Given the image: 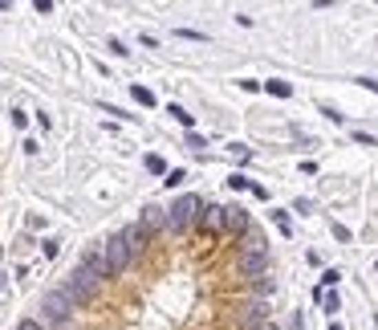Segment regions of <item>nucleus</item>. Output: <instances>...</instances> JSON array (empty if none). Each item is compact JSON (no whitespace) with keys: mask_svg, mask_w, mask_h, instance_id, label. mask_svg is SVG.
Wrapping results in <instances>:
<instances>
[{"mask_svg":"<svg viewBox=\"0 0 378 330\" xmlns=\"http://www.w3.org/2000/svg\"><path fill=\"white\" fill-rule=\"evenodd\" d=\"M102 253H106V269H110V278H118V274H126V265L134 261V253L126 249V240H123V236L106 240V245H102Z\"/></svg>","mask_w":378,"mask_h":330,"instance_id":"obj_4","label":"nucleus"},{"mask_svg":"<svg viewBox=\"0 0 378 330\" xmlns=\"http://www.w3.org/2000/svg\"><path fill=\"white\" fill-rule=\"evenodd\" d=\"M249 330H277L273 322H256V327H249Z\"/></svg>","mask_w":378,"mask_h":330,"instance_id":"obj_26","label":"nucleus"},{"mask_svg":"<svg viewBox=\"0 0 378 330\" xmlns=\"http://www.w3.org/2000/svg\"><path fill=\"white\" fill-rule=\"evenodd\" d=\"M179 37L183 41H204V33H196V29H179Z\"/></svg>","mask_w":378,"mask_h":330,"instance_id":"obj_19","label":"nucleus"},{"mask_svg":"<svg viewBox=\"0 0 378 330\" xmlns=\"http://www.w3.org/2000/svg\"><path fill=\"white\" fill-rule=\"evenodd\" d=\"M61 293L70 298V306H90V302H94V293H98V278H90L85 269H78L70 282L61 285Z\"/></svg>","mask_w":378,"mask_h":330,"instance_id":"obj_3","label":"nucleus"},{"mask_svg":"<svg viewBox=\"0 0 378 330\" xmlns=\"http://www.w3.org/2000/svg\"><path fill=\"white\" fill-rule=\"evenodd\" d=\"M82 269L90 278H110V269H106V253H102V245H94V249H85L82 257Z\"/></svg>","mask_w":378,"mask_h":330,"instance_id":"obj_7","label":"nucleus"},{"mask_svg":"<svg viewBox=\"0 0 378 330\" xmlns=\"http://www.w3.org/2000/svg\"><path fill=\"white\" fill-rule=\"evenodd\" d=\"M337 278H342L337 269H326V274H322V285H337Z\"/></svg>","mask_w":378,"mask_h":330,"instance_id":"obj_22","label":"nucleus"},{"mask_svg":"<svg viewBox=\"0 0 378 330\" xmlns=\"http://www.w3.org/2000/svg\"><path fill=\"white\" fill-rule=\"evenodd\" d=\"M41 249H45V257H57V249H61V240H45Z\"/></svg>","mask_w":378,"mask_h":330,"instance_id":"obj_20","label":"nucleus"},{"mask_svg":"<svg viewBox=\"0 0 378 330\" xmlns=\"http://www.w3.org/2000/svg\"><path fill=\"white\" fill-rule=\"evenodd\" d=\"M147 172H155V176H163V172H167V163H163L159 155H147Z\"/></svg>","mask_w":378,"mask_h":330,"instance_id":"obj_15","label":"nucleus"},{"mask_svg":"<svg viewBox=\"0 0 378 330\" xmlns=\"http://www.w3.org/2000/svg\"><path fill=\"white\" fill-rule=\"evenodd\" d=\"M37 322H41L45 330H70L74 327V306H70V298H65L61 289H49V293L41 298Z\"/></svg>","mask_w":378,"mask_h":330,"instance_id":"obj_1","label":"nucleus"},{"mask_svg":"<svg viewBox=\"0 0 378 330\" xmlns=\"http://www.w3.org/2000/svg\"><path fill=\"white\" fill-rule=\"evenodd\" d=\"M330 330H342V327H337V322H330Z\"/></svg>","mask_w":378,"mask_h":330,"instance_id":"obj_27","label":"nucleus"},{"mask_svg":"<svg viewBox=\"0 0 378 330\" xmlns=\"http://www.w3.org/2000/svg\"><path fill=\"white\" fill-rule=\"evenodd\" d=\"M317 302H322V306H326L330 314H334L337 306H342V302H337V293H322V289H317Z\"/></svg>","mask_w":378,"mask_h":330,"instance_id":"obj_14","label":"nucleus"},{"mask_svg":"<svg viewBox=\"0 0 378 330\" xmlns=\"http://www.w3.org/2000/svg\"><path fill=\"white\" fill-rule=\"evenodd\" d=\"M138 225H143V233H147V236L163 233V229H167V208H147Z\"/></svg>","mask_w":378,"mask_h":330,"instance_id":"obj_8","label":"nucleus"},{"mask_svg":"<svg viewBox=\"0 0 378 330\" xmlns=\"http://www.w3.org/2000/svg\"><path fill=\"white\" fill-rule=\"evenodd\" d=\"M167 114H175V118H179L183 127H191V123H196V114H187L183 106H167Z\"/></svg>","mask_w":378,"mask_h":330,"instance_id":"obj_13","label":"nucleus"},{"mask_svg":"<svg viewBox=\"0 0 378 330\" xmlns=\"http://www.w3.org/2000/svg\"><path fill=\"white\" fill-rule=\"evenodd\" d=\"M200 233L208 236H224V204H204V212H200V225H196Z\"/></svg>","mask_w":378,"mask_h":330,"instance_id":"obj_5","label":"nucleus"},{"mask_svg":"<svg viewBox=\"0 0 378 330\" xmlns=\"http://www.w3.org/2000/svg\"><path fill=\"white\" fill-rule=\"evenodd\" d=\"M183 180H187V176H183V172H179V167H175V172H167V188H179V184H183Z\"/></svg>","mask_w":378,"mask_h":330,"instance_id":"obj_18","label":"nucleus"},{"mask_svg":"<svg viewBox=\"0 0 378 330\" xmlns=\"http://www.w3.org/2000/svg\"><path fill=\"white\" fill-rule=\"evenodd\" d=\"M264 265H269V253H240V269L256 278V274H264Z\"/></svg>","mask_w":378,"mask_h":330,"instance_id":"obj_10","label":"nucleus"},{"mask_svg":"<svg viewBox=\"0 0 378 330\" xmlns=\"http://www.w3.org/2000/svg\"><path fill=\"white\" fill-rule=\"evenodd\" d=\"M106 49H110L114 57H126V45H123V41H118V37H114V41H110V45H106Z\"/></svg>","mask_w":378,"mask_h":330,"instance_id":"obj_21","label":"nucleus"},{"mask_svg":"<svg viewBox=\"0 0 378 330\" xmlns=\"http://www.w3.org/2000/svg\"><path fill=\"white\" fill-rule=\"evenodd\" d=\"M358 86H366L370 94H378V82H375V78H358Z\"/></svg>","mask_w":378,"mask_h":330,"instance_id":"obj_25","label":"nucleus"},{"mask_svg":"<svg viewBox=\"0 0 378 330\" xmlns=\"http://www.w3.org/2000/svg\"><path fill=\"white\" fill-rule=\"evenodd\" d=\"M273 225H277L285 236H289V229H293V225H289V212H273Z\"/></svg>","mask_w":378,"mask_h":330,"instance_id":"obj_17","label":"nucleus"},{"mask_svg":"<svg viewBox=\"0 0 378 330\" xmlns=\"http://www.w3.org/2000/svg\"><path fill=\"white\" fill-rule=\"evenodd\" d=\"M354 143H362V147H375V139H370L366 131H354Z\"/></svg>","mask_w":378,"mask_h":330,"instance_id":"obj_23","label":"nucleus"},{"mask_svg":"<svg viewBox=\"0 0 378 330\" xmlns=\"http://www.w3.org/2000/svg\"><path fill=\"white\" fill-rule=\"evenodd\" d=\"M224 233L228 236H249V212L236 208V204H228V208H224Z\"/></svg>","mask_w":378,"mask_h":330,"instance_id":"obj_6","label":"nucleus"},{"mask_svg":"<svg viewBox=\"0 0 378 330\" xmlns=\"http://www.w3.org/2000/svg\"><path fill=\"white\" fill-rule=\"evenodd\" d=\"M200 212H204L200 196H179L167 208V233H191L200 225Z\"/></svg>","mask_w":378,"mask_h":330,"instance_id":"obj_2","label":"nucleus"},{"mask_svg":"<svg viewBox=\"0 0 378 330\" xmlns=\"http://www.w3.org/2000/svg\"><path fill=\"white\" fill-rule=\"evenodd\" d=\"M17 330H45V327H41V322H37V318H25V322H21V327H17Z\"/></svg>","mask_w":378,"mask_h":330,"instance_id":"obj_24","label":"nucleus"},{"mask_svg":"<svg viewBox=\"0 0 378 330\" xmlns=\"http://www.w3.org/2000/svg\"><path fill=\"white\" fill-rule=\"evenodd\" d=\"M228 188H232V192H249L252 180H249V176H232V180H228Z\"/></svg>","mask_w":378,"mask_h":330,"instance_id":"obj_16","label":"nucleus"},{"mask_svg":"<svg viewBox=\"0 0 378 330\" xmlns=\"http://www.w3.org/2000/svg\"><path fill=\"white\" fill-rule=\"evenodd\" d=\"M0 293H4V278H0Z\"/></svg>","mask_w":378,"mask_h":330,"instance_id":"obj_28","label":"nucleus"},{"mask_svg":"<svg viewBox=\"0 0 378 330\" xmlns=\"http://www.w3.org/2000/svg\"><path fill=\"white\" fill-rule=\"evenodd\" d=\"M118 236L126 240V249H130V253H143V249L151 245V236L143 233V225H126V229H123Z\"/></svg>","mask_w":378,"mask_h":330,"instance_id":"obj_9","label":"nucleus"},{"mask_svg":"<svg viewBox=\"0 0 378 330\" xmlns=\"http://www.w3.org/2000/svg\"><path fill=\"white\" fill-rule=\"evenodd\" d=\"M264 90H269V94H277V98H289V94H293V86H289V82H281V78L264 82Z\"/></svg>","mask_w":378,"mask_h":330,"instance_id":"obj_11","label":"nucleus"},{"mask_svg":"<svg viewBox=\"0 0 378 330\" xmlns=\"http://www.w3.org/2000/svg\"><path fill=\"white\" fill-rule=\"evenodd\" d=\"M130 94H134V102H138V106H155V94H151L147 86H130Z\"/></svg>","mask_w":378,"mask_h":330,"instance_id":"obj_12","label":"nucleus"}]
</instances>
